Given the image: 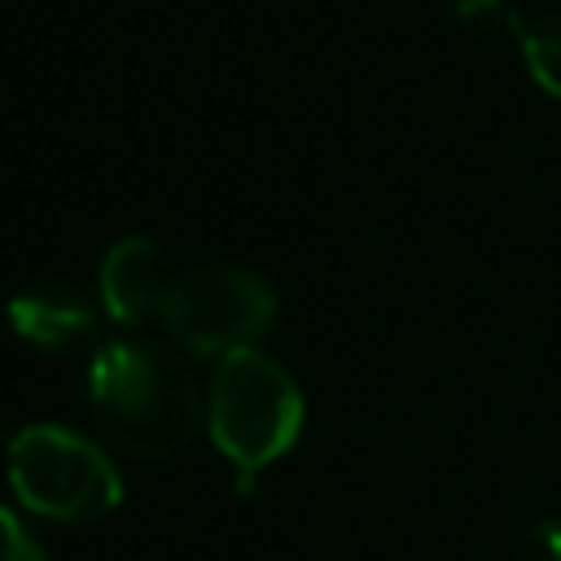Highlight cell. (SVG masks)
I'll use <instances>...</instances> for the list:
<instances>
[{"label": "cell", "mask_w": 561, "mask_h": 561, "mask_svg": "<svg viewBox=\"0 0 561 561\" xmlns=\"http://www.w3.org/2000/svg\"><path fill=\"white\" fill-rule=\"evenodd\" d=\"M175 267L167 250L153 237H123L105 250L101 272H96V294L110 320L140 329L149 320H162L167 294L175 285Z\"/></svg>", "instance_id": "5"}, {"label": "cell", "mask_w": 561, "mask_h": 561, "mask_svg": "<svg viewBox=\"0 0 561 561\" xmlns=\"http://www.w3.org/2000/svg\"><path fill=\"white\" fill-rule=\"evenodd\" d=\"M0 561H48L44 548L35 543V535L9 508H0Z\"/></svg>", "instance_id": "10"}, {"label": "cell", "mask_w": 561, "mask_h": 561, "mask_svg": "<svg viewBox=\"0 0 561 561\" xmlns=\"http://www.w3.org/2000/svg\"><path fill=\"white\" fill-rule=\"evenodd\" d=\"M206 430L241 482H250L294 447L302 430V390L259 346L224 355L206 386Z\"/></svg>", "instance_id": "2"}, {"label": "cell", "mask_w": 561, "mask_h": 561, "mask_svg": "<svg viewBox=\"0 0 561 561\" xmlns=\"http://www.w3.org/2000/svg\"><path fill=\"white\" fill-rule=\"evenodd\" d=\"M513 561H561V522H530L513 543Z\"/></svg>", "instance_id": "9"}, {"label": "cell", "mask_w": 561, "mask_h": 561, "mask_svg": "<svg viewBox=\"0 0 561 561\" xmlns=\"http://www.w3.org/2000/svg\"><path fill=\"white\" fill-rule=\"evenodd\" d=\"M276 320L272 285L241 263H197L175 276L162 329L180 351L193 355H237L254 351V342Z\"/></svg>", "instance_id": "4"}, {"label": "cell", "mask_w": 561, "mask_h": 561, "mask_svg": "<svg viewBox=\"0 0 561 561\" xmlns=\"http://www.w3.org/2000/svg\"><path fill=\"white\" fill-rule=\"evenodd\" d=\"M522 57H526V70L530 79L561 101V9L552 13H539L535 22L522 26Z\"/></svg>", "instance_id": "7"}, {"label": "cell", "mask_w": 561, "mask_h": 561, "mask_svg": "<svg viewBox=\"0 0 561 561\" xmlns=\"http://www.w3.org/2000/svg\"><path fill=\"white\" fill-rule=\"evenodd\" d=\"M88 412L96 434L131 460H167L206 421V394L175 342L114 337L88 368Z\"/></svg>", "instance_id": "1"}, {"label": "cell", "mask_w": 561, "mask_h": 561, "mask_svg": "<svg viewBox=\"0 0 561 561\" xmlns=\"http://www.w3.org/2000/svg\"><path fill=\"white\" fill-rule=\"evenodd\" d=\"M4 469L18 504L53 522H101L123 504L114 460L66 425H22L9 438Z\"/></svg>", "instance_id": "3"}, {"label": "cell", "mask_w": 561, "mask_h": 561, "mask_svg": "<svg viewBox=\"0 0 561 561\" xmlns=\"http://www.w3.org/2000/svg\"><path fill=\"white\" fill-rule=\"evenodd\" d=\"M9 329L39 351L70 355L101 337V316L79 289L53 280V285H31L9 298Z\"/></svg>", "instance_id": "6"}, {"label": "cell", "mask_w": 561, "mask_h": 561, "mask_svg": "<svg viewBox=\"0 0 561 561\" xmlns=\"http://www.w3.org/2000/svg\"><path fill=\"white\" fill-rule=\"evenodd\" d=\"M456 22L465 31H473L486 44H504V39H522V18L513 9V0H456Z\"/></svg>", "instance_id": "8"}]
</instances>
